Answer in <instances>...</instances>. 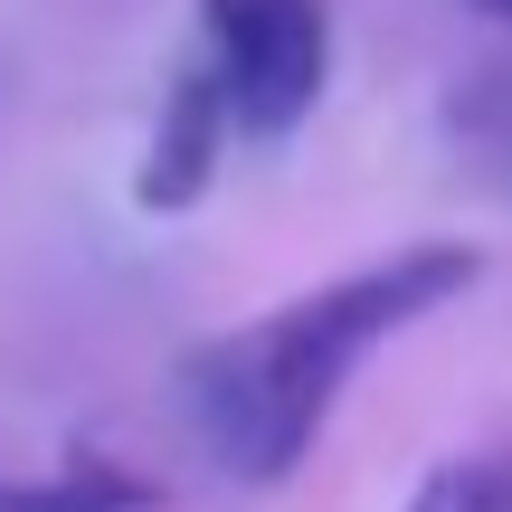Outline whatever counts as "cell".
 I'll list each match as a JSON object with an SVG mask.
<instances>
[{"label": "cell", "mask_w": 512, "mask_h": 512, "mask_svg": "<svg viewBox=\"0 0 512 512\" xmlns=\"http://www.w3.org/2000/svg\"><path fill=\"white\" fill-rule=\"evenodd\" d=\"M475 275H484L475 247L427 238V247L380 256V266L332 275V285L294 294V304L256 313L238 332H209L181 361V408H190V427H200L209 465H219L228 484H256V494L285 484L294 465L323 446L351 370L380 342H399L408 323L446 313Z\"/></svg>", "instance_id": "obj_1"}, {"label": "cell", "mask_w": 512, "mask_h": 512, "mask_svg": "<svg viewBox=\"0 0 512 512\" xmlns=\"http://www.w3.org/2000/svg\"><path fill=\"white\" fill-rule=\"evenodd\" d=\"M200 67L219 76L228 124L247 143H285L313 124L332 86V10L323 0H200Z\"/></svg>", "instance_id": "obj_2"}, {"label": "cell", "mask_w": 512, "mask_h": 512, "mask_svg": "<svg viewBox=\"0 0 512 512\" xmlns=\"http://www.w3.org/2000/svg\"><path fill=\"white\" fill-rule=\"evenodd\" d=\"M228 143H238L228 95H219V76L190 57V67L162 86V114H152V143H143V171H133V200H143L152 219H171V209L209 200V181H219Z\"/></svg>", "instance_id": "obj_3"}, {"label": "cell", "mask_w": 512, "mask_h": 512, "mask_svg": "<svg viewBox=\"0 0 512 512\" xmlns=\"http://www.w3.org/2000/svg\"><path fill=\"white\" fill-rule=\"evenodd\" d=\"M0 512H171V494L143 465L105 456V446H76V456L38 465V475H0Z\"/></svg>", "instance_id": "obj_4"}, {"label": "cell", "mask_w": 512, "mask_h": 512, "mask_svg": "<svg viewBox=\"0 0 512 512\" xmlns=\"http://www.w3.org/2000/svg\"><path fill=\"white\" fill-rule=\"evenodd\" d=\"M408 512H512V437L427 465V484L408 494Z\"/></svg>", "instance_id": "obj_5"}, {"label": "cell", "mask_w": 512, "mask_h": 512, "mask_svg": "<svg viewBox=\"0 0 512 512\" xmlns=\"http://www.w3.org/2000/svg\"><path fill=\"white\" fill-rule=\"evenodd\" d=\"M475 10H484V19H503V29H512V0H475Z\"/></svg>", "instance_id": "obj_6"}]
</instances>
